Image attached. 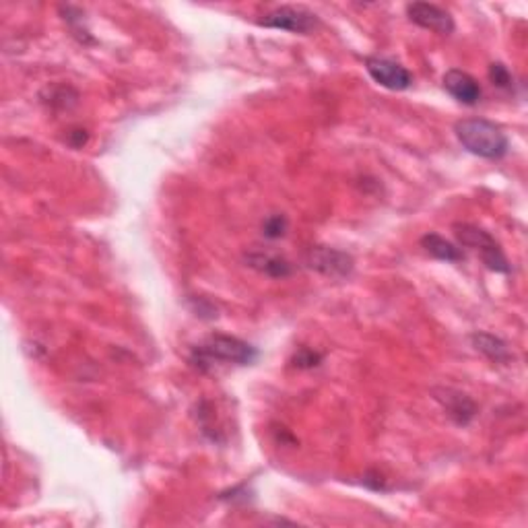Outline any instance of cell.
<instances>
[{
    "instance_id": "cell-6",
    "label": "cell",
    "mask_w": 528,
    "mask_h": 528,
    "mask_svg": "<svg viewBox=\"0 0 528 528\" xmlns=\"http://www.w3.org/2000/svg\"><path fill=\"white\" fill-rule=\"evenodd\" d=\"M365 71L378 85L391 92H405L413 85V75L405 66L384 57H367Z\"/></svg>"
},
{
    "instance_id": "cell-8",
    "label": "cell",
    "mask_w": 528,
    "mask_h": 528,
    "mask_svg": "<svg viewBox=\"0 0 528 528\" xmlns=\"http://www.w3.org/2000/svg\"><path fill=\"white\" fill-rule=\"evenodd\" d=\"M246 262L248 267L259 270V273L275 277V279H283V277H289L291 273H294L291 262L285 259L283 254L268 248H252L246 254Z\"/></svg>"
},
{
    "instance_id": "cell-9",
    "label": "cell",
    "mask_w": 528,
    "mask_h": 528,
    "mask_svg": "<svg viewBox=\"0 0 528 528\" xmlns=\"http://www.w3.org/2000/svg\"><path fill=\"white\" fill-rule=\"evenodd\" d=\"M444 89L454 97L456 101L464 103V106H475L481 100V85H479L475 76H471L469 73L458 71V68H453L444 75Z\"/></svg>"
},
{
    "instance_id": "cell-3",
    "label": "cell",
    "mask_w": 528,
    "mask_h": 528,
    "mask_svg": "<svg viewBox=\"0 0 528 528\" xmlns=\"http://www.w3.org/2000/svg\"><path fill=\"white\" fill-rule=\"evenodd\" d=\"M454 235L462 246L477 250L485 267L496 273H510V262L506 259L504 250L499 248L496 238L485 229L471 224H456Z\"/></svg>"
},
{
    "instance_id": "cell-10",
    "label": "cell",
    "mask_w": 528,
    "mask_h": 528,
    "mask_svg": "<svg viewBox=\"0 0 528 528\" xmlns=\"http://www.w3.org/2000/svg\"><path fill=\"white\" fill-rule=\"evenodd\" d=\"M442 394L444 396H436V399L440 400L444 407H446L448 415L453 417V419L456 423H461V426H467V423L477 413L475 402H472L467 394H461V392H456V391H450V388H444Z\"/></svg>"
},
{
    "instance_id": "cell-7",
    "label": "cell",
    "mask_w": 528,
    "mask_h": 528,
    "mask_svg": "<svg viewBox=\"0 0 528 528\" xmlns=\"http://www.w3.org/2000/svg\"><path fill=\"white\" fill-rule=\"evenodd\" d=\"M407 17L415 25L429 30L440 36H450L454 31V19L446 9L432 3H411L407 4Z\"/></svg>"
},
{
    "instance_id": "cell-4",
    "label": "cell",
    "mask_w": 528,
    "mask_h": 528,
    "mask_svg": "<svg viewBox=\"0 0 528 528\" xmlns=\"http://www.w3.org/2000/svg\"><path fill=\"white\" fill-rule=\"evenodd\" d=\"M304 264L310 270H316V273L330 277V279H345L356 268V260H353L351 254L330 246L308 248V252L304 254Z\"/></svg>"
},
{
    "instance_id": "cell-12",
    "label": "cell",
    "mask_w": 528,
    "mask_h": 528,
    "mask_svg": "<svg viewBox=\"0 0 528 528\" xmlns=\"http://www.w3.org/2000/svg\"><path fill=\"white\" fill-rule=\"evenodd\" d=\"M421 246L426 250L427 254H432L437 260H446V262H461L464 259L462 250L456 248L453 242H448L446 238L437 233H427L421 238Z\"/></svg>"
},
{
    "instance_id": "cell-5",
    "label": "cell",
    "mask_w": 528,
    "mask_h": 528,
    "mask_svg": "<svg viewBox=\"0 0 528 528\" xmlns=\"http://www.w3.org/2000/svg\"><path fill=\"white\" fill-rule=\"evenodd\" d=\"M259 25L291 33H310L312 30H316L318 17L312 11L304 9V6L285 4L279 6V9L267 13V15L259 21Z\"/></svg>"
},
{
    "instance_id": "cell-2",
    "label": "cell",
    "mask_w": 528,
    "mask_h": 528,
    "mask_svg": "<svg viewBox=\"0 0 528 528\" xmlns=\"http://www.w3.org/2000/svg\"><path fill=\"white\" fill-rule=\"evenodd\" d=\"M256 357H259V351L252 345H248L246 340L229 335H211L194 347L192 361L207 370L215 364L250 365Z\"/></svg>"
},
{
    "instance_id": "cell-13",
    "label": "cell",
    "mask_w": 528,
    "mask_h": 528,
    "mask_svg": "<svg viewBox=\"0 0 528 528\" xmlns=\"http://www.w3.org/2000/svg\"><path fill=\"white\" fill-rule=\"evenodd\" d=\"M262 233L268 240H279L287 233V219L283 215H270V217L262 224Z\"/></svg>"
},
{
    "instance_id": "cell-1",
    "label": "cell",
    "mask_w": 528,
    "mask_h": 528,
    "mask_svg": "<svg viewBox=\"0 0 528 528\" xmlns=\"http://www.w3.org/2000/svg\"><path fill=\"white\" fill-rule=\"evenodd\" d=\"M458 143L472 155L483 159H502L508 155L510 141L506 132L483 118H464L454 124Z\"/></svg>"
},
{
    "instance_id": "cell-15",
    "label": "cell",
    "mask_w": 528,
    "mask_h": 528,
    "mask_svg": "<svg viewBox=\"0 0 528 528\" xmlns=\"http://www.w3.org/2000/svg\"><path fill=\"white\" fill-rule=\"evenodd\" d=\"M322 357L318 356V353H314V351H308V349H304V351H300L295 356V365L297 367H314V365H318V361H321Z\"/></svg>"
},
{
    "instance_id": "cell-11",
    "label": "cell",
    "mask_w": 528,
    "mask_h": 528,
    "mask_svg": "<svg viewBox=\"0 0 528 528\" xmlns=\"http://www.w3.org/2000/svg\"><path fill=\"white\" fill-rule=\"evenodd\" d=\"M471 340L477 351H481L485 357L496 361V364H508V361L512 359L508 345H506L499 337H493L489 335V332H475V335L471 337Z\"/></svg>"
},
{
    "instance_id": "cell-14",
    "label": "cell",
    "mask_w": 528,
    "mask_h": 528,
    "mask_svg": "<svg viewBox=\"0 0 528 528\" xmlns=\"http://www.w3.org/2000/svg\"><path fill=\"white\" fill-rule=\"evenodd\" d=\"M489 79H491L493 85L502 87V89H510L512 83H514L512 73L504 65H499V62L489 66Z\"/></svg>"
}]
</instances>
